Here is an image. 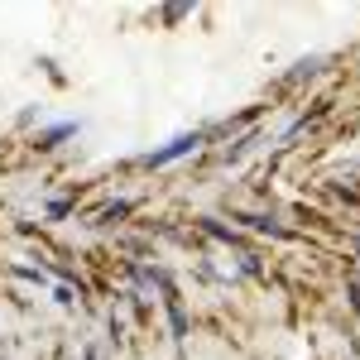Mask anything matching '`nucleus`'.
Instances as JSON below:
<instances>
[{
    "mask_svg": "<svg viewBox=\"0 0 360 360\" xmlns=\"http://www.w3.org/2000/svg\"><path fill=\"white\" fill-rule=\"evenodd\" d=\"M82 360H96V351H91V346H86V351H82Z\"/></svg>",
    "mask_w": 360,
    "mask_h": 360,
    "instance_id": "13",
    "label": "nucleus"
},
{
    "mask_svg": "<svg viewBox=\"0 0 360 360\" xmlns=\"http://www.w3.org/2000/svg\"><path fill=\"white\" fill-rule=\"evenodd\" d=\"M236 264H240V274H264V264H259V259H255V255H250V250H240V255H236Z\"/></svg>",
    "mask_w": 360,
    "mask_h": 360,
    "instance_id": "10",
    "label": "nucleus"
},
{
    "mask_svg": "<svg viewBox=\"0 0 360 360\" xmlns=\"http://www.w3.org/2000/svg\"><path fill=\"white\" fill-rule=\"evenodd\" d=\"M188 15H193V5H188V0H178V5H164V25H183Z\"/></svg>",
    "mask_w": 360,
    "mask_h": 360,
    "instance_id": "7",
    "label": "nucleus"
},
{
    "mask_svg": "<svg viewBox=\"0 0 360 360\" xmlns=\"http://www.w3.org/2000/svg\"><path fill=\"white\" fill-rule=\"evenodd\" d=\"M135 278L144 283V288H164V293H173V278H168L159 264H135Z\"/></svg>",
    "mask_w": 360,
    "mask_h": 360,
    "instance_id": "3",
    "label": "nucleus"
},
{
    "mask_svg": "<svg viewBox=\"0 0 360 360\" xmlns=\"http://www.w3.org/2000/svg\"><path fill=\"white\" fill-rule=\"evenodd\" d=\"M68 212H72V202H63V197H58V202H49V217H68Z\"/></svg>",
    "mask_w": 360,
    "mask_h": 360,
    "instance_id": "12",
    "label": "nucleus"
},
{
    "mask_svg": "<svg viewBox=\"0 0 360 360\" xmlns=\"http://www.w3.org/2000/svg\"><path fill=\"white\" fill-rule=\"evenodd\" d=\"M10 274H15V278H29V283H39V288L49 283V274H44V269H29V264H10Z\"/></svg>",
    "mask_w": 360,
    "mask_h": 360,
    "instance_id": "9",
    "label": "nucleus"
},
{
    "mask_svg": "<svg viewBox=\"0 0 360 360\" xmlns=\"http://www.w3.org/2000/svg\"><path fill=\"white\" fill-rule=\"evenodd\" d=\"M202 139H207V130H188V135H178V139H168V144H159V149H149V154H139V168L178 164V159H188L193 149H202Z\"/></svg>",
    "mask_w": 360,
    "mask_h": 360,
    "instance_id": "1",
    "label": "nucleus"
},
{
    "mask_svg": "<svg viewBox=\"0 0 360 360\" xmlns=\"http://www.w3.org/2000/svg\"><path fill=\"white\" fill-rule=\"evenodd\" d=\"M317 68H322V58H303V63H298V68L288 72V86H293V82H303V77H312Z\"/></svg>",
    "mask_w": 360,
    "mask_h": 360,
    "instance_id": "8",
    "label": "nucleus"
},
{
    "mask_svg": "<svg viewBox=\"0 0 360 360\" xmlns=\"http://www.w3.org/2000/svg\"><path fill=\"white\" fill-rule=\"evenodd\" d=\"M53 303L58 307H72V303H77V293H72L68 283H58V288H53Z\"/></svg>",
    "mask_w": 360,
    "mask_h": 360,
    "instance_id": "11",
    "label": "nucleus"
},
{
    "mask_svg": "<svg viewBox=\"0 0 360 360\" xmlns=\"http://www.w3.org/2000/svg\"><path fill=\"white\" fill-rule=\"evenodd\" d=\"M72 135H77V120H63V125H49V130H39V139H34V144H39V149H58L63 139H72Z\"/></svg>",
    "mask_w": 360,
    "mask_h": 360,
    "instance_id": "2",
    "label": "nucleus"
},
{
    "mask_svg": "<svg viewBox=\"0 0 360 360\" xmlns=\"http://www.w3.org/2000/svg\"><path fill=\"white\" fill-rule=\"evenodd\" d=\"M130 212H135V202H130V197H120V202H111V207H106L96 221H101V226H115V221H125Z\"/></svg>",
    "mask_w": 360,
    "mask_h": 360,
    "instance_id": "5",
    "label": "nucleus"
},
{
    "mask_svg": "<svg viewBox=\"0 0 360 360\" xmlns=\"http://www.w3.org/2000/svg\"><path fill=\"white\" fill-rule=\"evenodd\" d=\"M202 231H207V236H217V240H226V245H240L236 226H221V221H212V217H202Z\"/></svg>",
    "mask_w": 360,
    "mask_h": 360,
    "instance_id": "6",
    "label": "nucleus"
},
{
    "mask_svg": "<svg viewBox=\"0 0 360 360\" xmlns=\"http://www.w3.org/2000/svg\"><path fill=\"white\" fill-rule=\"evenodd\" d=\"M240 221H245L250 231H259V236H274V240H288V236H293V231H288V226L269 221V217H240Z\"/></svg>",
    "mask_w": 360,
    "mask_h": 360,
    "instance_id": "4",
    "label": "nucleus"
}]
</instances>
